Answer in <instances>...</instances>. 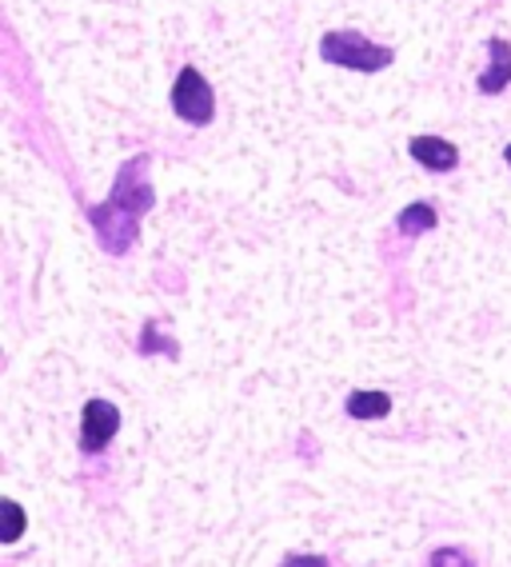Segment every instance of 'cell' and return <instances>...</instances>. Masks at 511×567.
Listing matches in <instances>:
<instances>
[{
	"mask_svg": "<svg viewBox=\"0 0 511 567\" xmlns=\"http://www.w3.org/2000/svg\"><path fill=\"white\" fill-rule=\"evenodd\" d=\"M168 101H173L176 116L185 124H192V128H208L216 121V89L208 84V76L196 64H185V69L176 72Z\"/></svg>",
	"mask_w": 511,
	"mask_h": 567,
	"instance_id": "obj_3",
	"label": "cell"
},
{
	"mask_svg": "<svg viewBox=\"0 0 511 567\" xmlns=\"http://www.w3.org/2000/svg\"><path fill=\"white\" fill-rule=\"evenodd\" d=\"M428 567H476V559H471L463 547H436Z\"/></svg>",
	"mask_w": 511,
	"mask_h": 567,
	"instance_id": "obj_11",
	"label": "cell"
},
{
	"mask_svg": "<svg viewBox=\"0 0 511 567\" xmlns=\"http://www.w3.org/2000/svg\"><path fill=\"white\" fill-rule=\"evenodd\" d=\"M148 168H153V156L148 153H136L133 161H124L116 168L108 200L88 208V224H93L96 244L108 256L133 252L136 240H140V220L156 208V188L148 181Z\"/></svg>",
	"mask_w": 511,
	"mask_h": 567,
	"instance_id": "obj_1",
	"label": "cell"
},
{
	"mask_svg": "<svg viewBox=\"0 0 511 567\" xmlns=\"http://www.w3.org/2000/svg\"><path fill=\"white\" fill-rule=\"evenodd\" d=\"M408 156L424 173H456V168H460V144H451L448 136H436V132L411 136Z\"/></svg>",
	"mask_w": 511,
	"mask_h": 567,
	"instance_id": "obj_5",
	"label": "cell"
},
{
	"mask_svg": "<svg viewBox=\"0 0 511 567\" xmlns=\"http://www.w3.org/2000/svg\"><path fill=\"white\" fill-rule=\"evenodd\" d=\"M280 567H332L324 556H288Z\"/></svg>",
	"mask_w": 511,
	"mask_h": 567,
	"instance_id": "obj_12",
	"label": "cell"
},
{
	"mask_svg": "<svg viewBox=\"0 0 511 567\" xmlns=\"http://www.w3.org/2000/svg\"><path fill=\"white\" fill-rule=\"evenodd\" d=\"M508 89H511V41L488 37V64L476 76V92L480 96H500Z\"/></svg>",
	"mask_w": 511,
	"mask_h": 567,
	"instance_id": "obj_6",
	"label": "cell"
},
{
	"mask_svg": "<svg viewBox=\"0 0 511 567\" xmlns=\"http://www.w3.org/2000/svg\"><path fill=\"white\" fill-rule=\"evenodd\" d=\"M116 432H121V408L113 400L93 395L81 408V452L84 456H101L104 447L116 440Z\"/></svg>",
	"mask_w": 511,
	"mask_h": 567,
	"instance_id": "obj_4",
	"label": "cell"
},
{
	"mask_svg": "<svg viewBox=\"0 0 511 567\" xmlns=\"http://www.w3.org/2000/svg\"><path fill=\"white\" fill-rule=\"evenodd\" d=\"M320 61L332 64V69L359 72V76H376V72L392 69L396 49L376 44L368 32H359V29H327L324 37H320Z\"/></svg>",
	"mask_w": 511,
	"mask_h": 567,
	"instance_id": "obj_2",
	"label": "cell"
},
{
	"mask_svg": "<svg viewBox=\"0 0 511 567\" xmlns=\"http://www.w3.org/2000/svg\"><path fill=\"white\" fill-rule=\"evenodd\" d=\"M0 516H4V532H0V539H4V544H17V539L24 536V527H29L24 507L17 504V499H4V504H0Z\"/></svg>",
	"mask_w": 511,
	"mask_h": 567,
	"instance_id": "obj_9",
	"label": "cell"
},
{
	"mask_svg": "<svg viewBox=\"0 0 511 567\" xmlns=\"http://www.w3.org/2000/svg\"><path fill=\"white\" fill-rule=\"evenodd\" d=\"M436 224H440V213H436V204L416 200V204H408V208H399L396 233L399 236H428V233H436Z\"/></svg>",
	"mask_w": 511,
	"mask_h": 567,
	"instance_id": "obj_8",
	"label": "cell"
},
{
	"mask_svg": "<svg viewBox=\"0 0 511 567\" xmlns=\"http://www.w3.org/2000/svg\"><path fill=\"white\" fill-rule=\"evenodd\" d=\"M503 164H508V168H511V144H508V148H503Z\"/></svg>",
	"mask_w": 511,
	"mask_h": 567,
	"instance_id": "obj_13",
	"label": "cell"
},
{
	"mask_svg": "<svg viewBox=\"0 0 511 567\" xmlns=\"http://www.w3.org/2000/svg\"><path fill=\"white\" fill-rule=\"evenodd\" d=\"M344 412H348L352 420H384V415L392 412V395L379 392V388H356V392H348V400H344Z\"/></svg>",
	"mask_w": 511,
	"mask_h": 567,
	"instance_id": "obj_7",
	"label": "cell"
},
{
	"mask_svg": "<svg viewBox=\"0 0 511 567\" xmlns=\"http://www.w3.org/2000/svg\"><path fill=\"white\" fill-rule=\"evenodd\" d=\"M140 352L153 355V352H164V355H176V340H168V336L160 332V324L156 320H148L140 332Z\"/></svg>",
	"mask_w": 511,
	"mask_h": 567,
	"instance_id": "obj_10",
	"label": "cell"
}]
</instances>
